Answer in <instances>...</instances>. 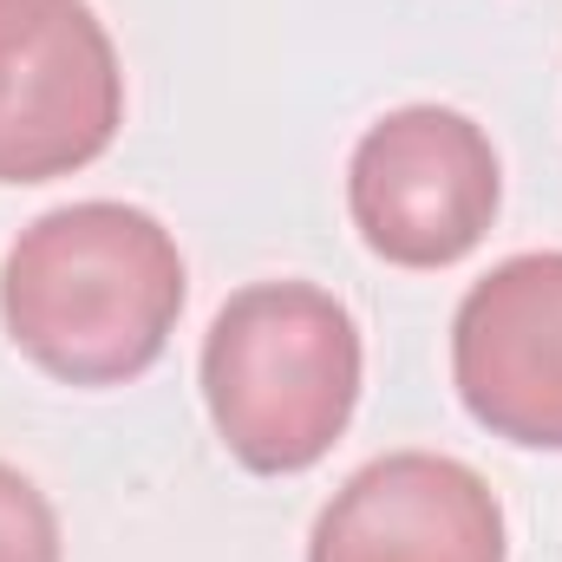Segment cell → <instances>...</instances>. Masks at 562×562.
I'll list each match as a JSON object with an SVG mask.
<instances>
[{"label": "cell", "instance_id": "obj_1", "mask_svg": "<svg viewBox=\"0 0 562 562\" xmlns=\"http://www.w3.org/2000/svg\"><path fill=\"white\" fill-rule=\"evenodd\" d=\"M177 236L138 203H66L26 223L0 262V327L59 386L144 380L183 314Z\"/></svg>", "mask_w": 562, "mask_h": 562}, {"label": "cell", "instance_id": "obj_3", "mask_svg": "<svg viewBox=\"0 0 562 562\" xmlns=\"http://www.w3.org/2000/svg\"><path fill=\"white\" fill-rule=\"evenodd\" d=\"M504 210V164L451 105H400L347 157V216L386 269H451L464 262Z\"/></svg>", "mask_w": 562, "mask_h": 562}, {"label": "cell", "instance_id": "obj_5", "mask_svg": "<svg viewBox=\"0 0 562 562\" xmlns=\"http://www.w3.org/2000/svg\"><path fill=\"white\" fill-rule=\"evenodd\" d=\"M451 386L491 438L562 451V249L471 281L451 321Z\"/></svg>", "mask_w": 562, "mask_h": 562}, {"label": "cell", "instance_id": "obj_4", "mask_svg": "<svg viewBox=\"0 0 562 562\" xmlns=\"http://www.w3.org/2000/svg\"><path fill=\"white\" fill-rule=\"evenodd\" d=\"M125 125V72L92 0H0V183L99 164Z\"/></svg>", "mask_w": 562, "mask_h": 562}, {"label": "cell", "instance_id": "obj_2", "mask_svg": "<svg viewBox=\"0 0 562 562\" xmlns=\"http://www.w3.org/2000/svg\"><path fill=\"white\" fill-rule=\"evenodd\" d=\"M353 314L314 281H249L203 334V406L223 451L256 477L321 464L360 406Z\"/></svg>", "mask_w": 562, "mask_h": 562}, {"label": "cell", "instance_id": "obj_7", "mask_svg": "<svg viewBox=\"0 0 562 562\" xmlns=\"http://www.w3.org/2000/svg\"><path fill=\"white\" fill-rule=\"evenodd\" d=\"M0 562H66L59 510L13 464H0Z\"/></svg>", "mask_w": 562, "mask_h": 562}, {"label": "cell", "instance_id": "obj_6", "mask_svg": "<svg viewBox=\"0 0 562 562\" xmlns=\"http://www.w3.org/2000/svg\"><path fill=\"white\" fill-rule=\"evenodd\" d=\"M307 562H510V530L471 464L393 451L321 504Z\"/></svg>", "mask_w": 562, "mask_h": 562}]
</instances>
